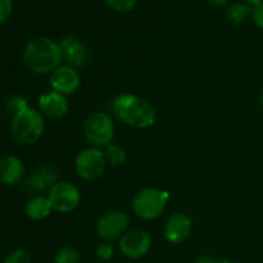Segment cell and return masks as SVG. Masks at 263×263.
Returning a JSON list of instances; mask_svg holds the SVG:
<instances>
[{"instance_id":"cell-25","label":"cell","mask_w":263,"mask_h":263,"mask_svg":"<svg viewBox=\"0 0 263 263\" xmlns=\"http://www.w3.org/2000/svg\"><path fill=\"white\" fill-rule=\"evenodd\" d=\"M13 13V0H0V26L4 25Z\"/></svg>"},{"instance_id":"cell-24","label":"cell","mask_w":263,"mask_h":263,"mask_svg":"<svg viewBox=\"0 0 263 263\" xmlns=\"http://www.w3.org/2000/svg\"><path fill=\"white\" fill-rule=\"evenodd\" d=\"M251 18L257 27L263 30V0L258 2L257 4L252 5Z\"/></svg>"},{"instance_id":"cell-22","label":"cell","mask_w":263,"mask_h":263,"mask_svg":"<svg viewBox=\"0 0 263 263\" xmlns=\"http://www.w3.org/2000/svg\"><path fill=\"white\" fill-rule=\"evenodd\" d=\"M95 256H97V258L99 261L108 262L115 256V248H113V246L110 243L104 241V243L99 244L97 247V249H95Z\"/></svg>"},{"instance_id":"cell-1","label":"cell","mask_w":263,"mask_h":263,"mask_svg":"<svg viewBox=\"0 0 263 263\" xmlns=\"http://www.w3.org/2000/svg\"><path fill=\"white\" fill-rule=\"evenodd\" d=\"M22 58L26 68L36 74H50L63 61L59 41L46 36L31 39L23 49Z\"/></svg>"},{"instance_id":"cell-11","label":"cell","mask_w":263,"mask_h":263,"mask_svg":"<svg viewBox=\"0 0 263 263\" xmlns=\"http://www.w3.org/2000/svg\"><path fill=\"white\" fill-rule=\"evenodd\" d=\"M62 57L66 64L74 67H84L90 61V51L86 44L74 35H66L59 40Z\"/></svg>"},{"instance_id":"cell-9","label":"cell","mask_w":263,"mask_h":263,"mask_svg":"<svg viewBox=\"0 0 263 263\" xmlns=\"http://www.w3.org/2000/svg\"><path fill=\"white\" fill-rule=\"evenodd\" d=\"M153 239L145 230L126 231L118 241L120 251L126 258L140 259L151 252Z\"/></svg>"},{"instance_id":"cell-4","label":"cell","mask_w":263,"mask_h":263,"mask_svg":"<svg viewBox=\"0 0 263 263\" xmlns=\"http://www.w3.org/2000/svg\"><path fill=\"white\" fill-rule=\"evenodd\" d=\"M170 200L168 192L158 187H145L133 199V211L139 218L152 221L164 212Z\"/></svg>"},{"instance_id":"cell-23","label":"cell","mask_w":263,"mask_h":263,"mask_svg":"<svg viewBox=\"0 0 263 263\" xmlns=\"http://www.w3.org/2000/svg\"><path fill=\"white\" fill-rule=\"evenodd\" d=\"M4 263H31V254L26 249H17L8 254Z\"/></svg>"},{"instance_id":"cell-2","label":"cell","mask_w":263,"mask_h":263,"mask_svg":"<svg viewBox=\"0 0 263 263\" xmlns=\"http://www.w3.org/2000/svg\"><path fill=\"white\" fill-rule=\"evenodd\" d=\"M113 116L130 127L145 130L156 123L157 113L153 105L135 94H121L110 104Z\"/></svg>"},{"instance_id":"cell-13","label":"cell","mask_w":263,"mask_h":263,"mask_svg":"<svg viewBox=\"0 0 263 263\" xmlns=\"http://www.w3.org/2000/svg\"><path fill=\"white\" fill-rule=\"evenodd\" d=\"M193 231V221L185 213H175L164 225V238L171 244H180L186 240Z\"/></svg>"},{"instance_id":"cell-14","label":"cell","mask_w":263,"mask_h":263,"mask_svg":"<svg viewBox=\"0 0 263 263\" xmlns=\"http://www.w3.org/2000/svg\"><path fill=\"white\" fill-rule=\"evenodd\" d=\"M69 103L66 95H62L57 91L44 92L39 98V110L44 117L50 120H61L68 113Z\"/></svg>"},{"instance_id":"cell-26","label":"cell","mask_w":263,"mask_h":263,"mask_svg":"<svg viewBox=\"0 0 263 263\" xmlns=\"http://www.w3.org/2000/svg\"><path fill=\"white\" fill-rule=\"evenodd\" d=\"M207 2L210 3L211 5H213V7L221 8V7H225L230 0H207Z\"/></svg>"},{"instance_id":"cell-10","label":"cell","mask_w":263,"mask_h":263,"mask_svg":"<svg viewBox=\"0 0 263 263\" xmlns=\"http://www.w3.org/2000/svg\"><path fill=\"white\" fill-rule=\"evenodd\" d=\"M49 82H50L53 91L67 97L79 90L80 85H81V77L74 67L68 66V64H61L50 73Z\"/></svg>"},{"instance_id":"cell-30","label":"cell","mask_w":263,"mask_h":263,"mask_svg":"<svg viewBox=\"0 0 263 263\" xmlns=\"http://www.w3.org/2000/svg\"><path fill=\"white\" fill-rule=\"evenodd\" d=\"M259 102H261V104H262V107H263V89H262L261 94H259Z\"/></svg>"},{"instance_id":"cell-20","label":"cell","mask_w":263,"mask_h":263,"mask_svg":"<svg viewBox=\"0 0 263 263\" xmlns=\"http://www.w3.org/2000/svg\"><path fill=\"white\" fill-rule=\"evenodd\" d=\"M105 4L117 13H128L136 7L138 0H104Z\"/></svg>"},{"instance_id":"cell-31","label":"cell","mask_w":263,"mask_h":263,"mask_svg":"<svg viewBox=\"0 0 263 263\" xmlns=\"http://www.w3.org/2000/svg\"><path fill=\"white\" fill-rule=\"evenodd\" d=\"M0 116H2V109H0Z\"/></svg>"},{"instance_id":"cell-15","label":"cell","mask_w":263,"mask_h":263,"mask_svg":"<svg viewBox=\"0 0 263 263\" xmlns=\"http://www.w3.org/2000/svg\"><path fill=\"white\" fill-rule=\"evenodd\" d=\"M25 176V164L18 157L7 156L0 158V182L12 186Z\"/></svg>"},{"instance_id":"cell-12","label":"cell","mask_w":263,"mask_h":263,"mask_svg":"<svg viewBox=\"0 0 263 263\" xmlns=\"http://www.w3.org/2000/svg\"><path fill=\"white\" fill-rule=\"evenodd\" d=\"M58 182V171L53 166H41L23 180V189L30 194L48 192Z\"/></svg>"},{"instance_id":"cell-5","label":"cell","mask_w":263,"mask_h":263,"mask_svg":"<svg viewBox=\"0 0 263 263\" xmlns=\"http://www.w3.org/2000/svg\"><path fill=\"white\" fill-rule=\"evenodd\" d=\"M84 135L91 148L105 149L115 139V122L105 112H94L84 122Z\"/></svg>"},{"instance_id":"cell-18","label":"cell","mask_w":263,"mask_h":263,"mask_svg":"<svg viewBox=\"0 0 263 263\" xmlns=\"http://www.w3.org/2000/svg\"><path fill=\"white\" fill-rule=\"evenodd\" d=\"M104 157L105 161H107V164H109L112 167H120L122 164H125L126 161H127V154H126L125 149L113 143L105 148Z\"/></svg>"},{"instance_id":"cell-27","label":"cell","mask_w":263,"mask_h":263,"mask_svg":"<svg viewBox=\"0 0 263 263\" xmlns=\"http://www.w3.org/2000/svg\"><path fill=\"white\" fill-rule=\"evenodd\" d=\"M216 259H213L212 257L210 256H202L197 259V263H213Z\"/></svg>"},{"instance_id":"cell-29","label":"cell","mask_w":263,"mask_h":263,"mask_svg":"<svg viewBox=\"0 0 263 263\" xmlns=\"http://www.w3.org/2000/svg\"><path fill=\"white\" fill-rule=\"evenodd\" d=\"M243 2L248 3V4H251V5H254V4H257L258 2H261V0H243Z\"/></svg>"},{"instance_id":"cell-6","label":"cell","mask_w":263,"mask_h":263,"mask_svg":"<svg viewBox=\"0 0 263 263\" xmlns=\"http://www.w3.org/2000/svg\"><path fill=\"white\" fill-rule=\"evenodd\" d=\"M107 167L104 152L102 149L87 148L80 152L74 161V170L85 181H95L103 176Z\"/></svg>"},{"instance_id":"cell-17","label":"cell","mask_w":263,"mask_h":263,"mask_svg":"<svg viewBox=\"0 0 263 263\" xmlns=\"http://www.w3.org/2000/svg\"><path fill=\"white\" fill-rule=\"evenodd\" d=\"M252 5L244 2L233 3L226 10V17L228 21L234 26L243 25L247 21V18L251 17Z\"/></svg>"},{"instance_id":"cell-21","label":"cell","mask_w":263,"mask_h":263,"mask_svg":"<svg viewBox=\"0 0 263 263\" xmlns=\"http://www.w3.org/2000/svg\"><path fill=\"white\" fill-rule=\"evenodd\" d=\"M27 107H30L27 99L23 97H20V95H15V97L9 98V99L7 100V110L12 113L13 116L17 115L21 110L26 109Z\"/></svg>"},{"instance_id":"cell-28","label":"cell","mask_w":263,"mask_h":263,"mask_svg":"<svg viewBox=\"0 0 263 263\" xmlns=\"http://www.w3.org/2000/svg\"><path fill=\"white\" fill-rule=\"evenodd\" d=\"M213 263H239V262L233 261V259H221V261H215Z\"/></svg>"},{"instance_id":"cell-19","label":"cell","mask_w":263,"mask_h":263,"mask_svg":"<svg viewBox=\"0 0 263 263\" xmlns=\"http://www.w3.org/2000/svg\"><path fill=\"white\" fill-rule=\"evenodd\" d=\"M81 254L76 248L71 246L62 247L54 257V263H80Z\"/></svg>"},{"instance_id":"cell-8","label":"cell","mask_w":263,"mask_h":263,"mask_svg":"<svg viewBox=\"0 0 263 263\" xmlns=\"http://www.w3.org/2000/svg\"><path fill=\"white\" fill-rule=\"evenodd\" d=\"M130 217L126 212L113 210L104 213L97 222V234L102 240L115 241L120 240L121 236L127 231Z\"/></svg>"},{"instance_id":"cell-3","label":"cell","mask_w":263,"mask_h":263,"mask_svg":"<svg viewBox=\"0 0 263 263\" xmlns=\"http://www.w3.org/2000/svg\"><path fill=\"white\" fill-rule=\"evenodd\" d=\"M45 130V121L40 110L27 107L13 116L10 133L20 145H32L37 143Z\"/></svg>"},{"instance_id":"cell-16","label":"cell","mask_w":263,"mask_h":263,"mask_svg":"<svg viewBox=\"0 0 263 263\" xmlns=\"http://www.w3.org/2000/svg\"><path fill=\"white\" fill-rule=\"evenodd\" d=\"M25 211L28 218L33 221H41L50 216V213L53 212V207L48 197L36 195L28 200Z\"/></svg>"},{"instance_id":"cell-7","label":"cell","mask_w":263,"mask_h":263,"mask_svg":"<svg viewBox=\"0 0 263 263\" xmlns=\"http://www.w3.org/2000/svg\"><path fill=\"white\" fill-rule=\"evenodd\" d=\"M53 211L59 213H71L81 203V193L76 185L68 181H58L48 193Z\"/></svg>"}]
</instances>
